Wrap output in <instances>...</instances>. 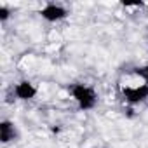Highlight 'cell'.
<instances>
[{
  "label": "cell",
  "instance_id": "cell-6",
  "mask_svg": "<svg viewBox=\"0 0 148 148\" xmlns=\"http://www.w3.org/2000/svg\"><path fill=\"white\" fill-rule=\"evenodd\" d=\"M134 73H136L138 77H141L143 80H146V84H148V64H145V66H141V68H136Z\"/></svg>",
  "mask_w": 148,
  "mask_h": 148
},
{
  "label": "cell",
  "instance_id": "cell-5",
  "mask_svg": "<svg viewBox=\"0 0 148 148\" xmlns=\"http://www.w3.org/2000/svg\"><path fill=\"white\" fill-rule=\"evenodd\" d=\"M16 127H14V124L11 122V120H2L0 122V141L2 143H11V141H14L16 139Z\"/></svg>",
  "mask_w": 148,
  "mask_h": 148
},
{
  "label": "cell",
  "instance_id": "cell-4",
  "mask_svg": "<svg viewBox=\"0 0 148 148\" xmlns=\"http://www.w3.org/2000/svg\"><path fill=\"white\" fill-rule=\"evenodd\" d=\"M14 94H16V98L21 99V101H30V99H33V98L37 96V87H35L30 80H21V82H18L16 87H14Z\"/></svg>",
  "mask_w": 148,
  "mask_h": 148
},
{
  "label": "cell",
  "instance_id": "cell-7",
  "mask_svg": "<svg viewBox=\"0 0 148 148\" xmlns=\"http://www.w3.org/2000/svg\"><path fill=\"white\" fill-rule=\"evenodd\" d=\"M9 16H11V11H9L5 5H0V21L5 23V21L9 19Z\"/></svg>",
  "mask_w": 148,
  "mask_h": 148
},
{
  "label": "cell",
  "instance_id": "cell-1",
  "mask_svg": "<svg viewBox=\"0 0 148 148\" xmlns=\"http://www.w3.org/2000/svg\"><path fill=\"white\" fill-rule=\"evenodd\" d=\"M71 98L77 101L79 108L87 112V110H92L98 103V94L96 91L91 87V86H86V84H75L71 86Z\"/></svg>",
  "mask_w": 148,
  "mask_h": 148
},
{
  "label": "cell",
  "instance_id": "cell-2",
  "mask_svg": "<svg viewBox=\"0 0 148 148\" xmlns=\"http://www.w3.org/2000/svg\"><path fill=\"white\" fill-rule=\"evenodd\" d=\"M122 96L125 99V103L129 105H139L143 101L148 99V84H141V86H136V87H122Z\"/></svg>",
  "mask_w": 148,
  "mask_h": 148
},
{
  "label": "cell",
  "instance_id": "cell-3",
  "mask_svg": "<svg viewBox=\"0 0 148 148\" xmlns=\"http://www.w3.org/2000/svg\"><path fill=\"white\" fill-rule=\"evenodd\" d=\"M40 16L49 21V23H56V21H61L68 16V11L61 5H56V4H49L45 5L44 9H40Z\"/></svg>",
  "mask_w": 148,
  "mask_h": 148
}]
</instances>
